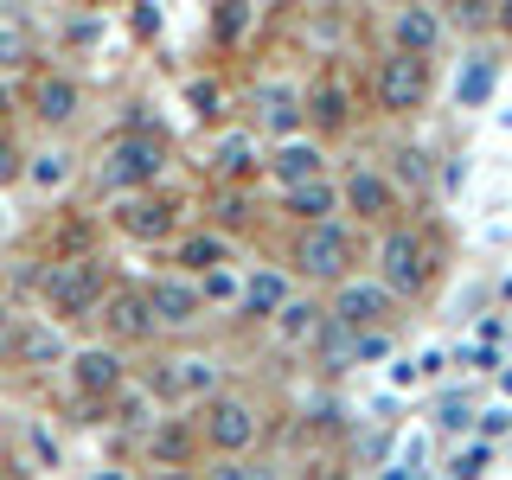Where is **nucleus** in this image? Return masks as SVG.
Segmentation results:
<instances>
[{
	"label": "nucleus",
	"mask_w": 512,
	"mask_h": 480,
	"mask_svg": "<svg viewBox=\"0 0 512 480\" xmlns=\"http://www.w3.org/2000/svg\"><path fill=\"white\" fill-rule=\"evenodd\" d=\"M365 256H372V282L391 288L397 308H429V301L442 295L448 282V231L429 212H410L404 224H391V231H378L372 244H365Z\"/></svg>",
	"instance_id": "1"
},
{
	"label": "nucleus",
	"mask_w": 512,
	"mask_h": 480,
	"mask_svg": "<svg viewBox=\"0 0 512 480\" xmlns=\"http://www.w3.org/2000/svg\"><path fill=\"white\" fill-rule=\"evenodd\" d=\"M359 263H365V237L346 218L301 224V231L282 237V276L295 288H308V295H333L340 282L359 276Z\"/></svg>",
	"instance_id": "2"
},
{
	"label": "nucleus",
	"mask_w": 512,
	"mask_h": 480,
	"mask_svg": "<svg viewBox=\"0 0 512 480\" xmlns=\"http://www.w3.org/2000/svg\"><path fill=\"white\" fill-rule=\"evenodd\" d=\"M167 167H173V141L160 128H122L109 135L103 148L84 160V180L96 199H128V192H148V186H167Z\"/></svg>",
	"instance_id": "3"
},
{
	"label": "nucleus",
	"mask_w": 512,
	"mask_h": 480,
	"mask_svg": "<svg viewBox=\"0 0 512 480\" xmlns=\"http://www.w3.org/2000/svg\"><path fill=\"white\" fill-rule=\"evenodd\" d=\"M199 429L205 461H250L269 436V397L256 384H224L218 397H205L199 410H186Z\"/></svg>",
	"instance_id": "4"
},
{
	"label": "nucleus",
	"mask_w": 512,
	"mask_h": 480,
	"mask_svg": "<svg viewBox=\"0 0 512 480\" xmlns=\"http://www.w3.org/2000/svg\"><path fill=\"white\" fill-rule=\"evenodd\" d=\"M109 256H64V263H39L32 269V295H39V320H52L58 333L90 327L96 308H103V288H109Z\"/></svg>",
	"instance_id": "5"
},
{
	"label": "nucleus",
	"mask_w": 512,
	"mask_h": 480,
	"mask_svg": "<svg viewBox=\"0 0 512 480\" xmlns=\"http://www.w3.org/2000/svg\"><path fill=\"white\" fill-rule=\"evenodd\" d=\"M301 122L320 148H340L346 135H359V77L346 71V58H320L301 77Z\"/></svg>",
	"instance_id": "6"
},
{
	"label": "nucleus",
	"mask_w": 512,
	"mask_h": 480,
	"mask_svg": "<svg viewBox=\"0 0 512 480\" xmlns=\"http://www.w3.org/2000/svg\"><path fill=\"white\" fill-rule=\"evenodd\" d=\"M135 384L148 391V404H167L173 416H186V410H199L205 397H218L224 384H231V372H224L218 352H160Z\"/></svg>",
	"instance_id": "7"
},
{
	"label": "nucleus",
	"mask_w": 512,
	"mask_h": 480,
	"mask_svg": "<svg viewBox=\"0 0 512 480\" xmlns=\"http://www.w3.org/2000/svg\"><path fill=\"white\" fill-rule=\"evenodd\" d=\"M365 103L384 122H416L436 103V64L429 58H404V52H378L365 71Z\"/></svg>",
	"instance_id": "8"
},
{
	"label": "nucleus",
	"mask_w": 512,
	"mask_h": 480,
	"mask_svg": "<svg viewBox=\"0 0 512 480\" xmlns=\"http://www.w3.org/2000/svg\"><path fill=\"white\" fill-rule=\"evenodd\" d=\"M186 212H192V192L180 186H148V192H128V199L109 205V231L122 244H141V250H167L173 237L186 231Z\"/></svg>",
	"instance_id": "9"
},
{
	"label": "nucleus",
	"mask_w": 512,
	"mask_h": 480,
	"mask_svg": "<svg viewBox=\"0 0 512 480\" xmlns=\"http://www.w3.org/2000/svg\"><path fill=\"white\" fill-rule=\"evenodd\" d=\"M333 186H340V218H346L359 237H378V231H391V224L410 218L404 192L384 180V167H372V160H352V167H346Z\"/></svg>",
	"instance_id": "10"
},
{
	"label": "nucleus",
	"mask_w": 512,
	"mask_h": 480,
	"mask_svg": "<svg viewBox=\"0 0 512 480\" xmlns=\"http://www.w3.org/2000/svg\"><path fill=\"white\" fill-rule=\"evenodd\" d=\"M128 455H135L141 474H199L205 448H199L192 416H154L148 429H135V436H128Z\"/></svg>",
	"instance_id": "11"
},
{
	"label": "nucleus",
	"mask_w": 512,
	"mask_h": 480,
	"mask_svg": "<svg viewBox=\"0 0 512 480\" xmlns=\"http://www.w3.org/2000/svg\"><path fill=\"white\" fill-rule=\"evenodd\" d=\"M320 314H327L340 333H352V340H359V333H397V327H404V308L391 301V288H378L365 269L352 282L333 288V295L320 301Z\"/></svg>",
	"instance_id": "12"
},
{
	"label": "nucleus",
	"mask_w": 512,
	"mask_h": 480,
	"mask_svg": "<svg viewBox=\"0 0 512 480\" xmlns=\"http://www.w3.org/2000/svg\"><path fill=\"white\" fill-rule=\"evenodd\" d=\"M90 327H96V340L116 346V352H141V346L160 340V333H154V314H148V295H141L135 276H109L103 308H96Z\"/></svg>",
	"instance_id": "13"
},
{
	"label": "nucleus",
	"mask_w": 512,
	"mask_h": 480,
	"mask_svg": "<svg viewBox=\"0 0 512 480\" xmlns=\"http://www.w3.org/2000/svg\"><path fill=\"white\" fill-rule=\"evenodd\" d=\"M13 103H20L26 116L45 128V135H71V128H77V116H84V84H77L71 71H52V64H32Z\"/></svg>",
	"instance_id": "14"
},
{
	"label": "nucleus",
	"mask_w": 512,
	"mask_h": 480,
	"mask_svg": "<svg viewBox=\"0 0 512 480\" xmlns=\"http://www.w3.org/2000/svg\"><path fill=\"white\" fill-rule=\"evenodd\" d=\"M141 295H148V314H154V333L160 340H192V333L205 327V288L173 276V269H154L148 282H141Z\"/></svg>",
	"instance_id": "15"
},
{
	"label": "nucleus",
	"mask_w": 512,
	"mask_h": 480,
	"mask_svg": "<svg viewBox=\"0 0 512 480\" xmlns=\"http://www.w3.org/2000/svg\"><path fill=\"white\" fill-rule=\"evenodd\" d=\"M71 359V346H64V333L52 320L39 314H7V333H0V365L7 372H26V378H45L52 365Z\"/></svg>",
	"instance_id": "16"
},
{
	"label": "nucleus",
	"mask_w": 512,
	"mask_h": 480,
	"mask_svg": "<svg viewBox=\"0 0 512 480\" xmlns=\"http://www.w3.org/2000/svg\"><path fill=\"white\" fill-rule=\"evenodd\" d=\"M64 378H71V391H77L84 410H109V397H116L135 372H128V352L103 346V340H84V346H71V359H64Z\"/></svg>",
	"instance_id": "17"
},
{
	"label": "nucleus",
	"mask_w": 512,
	"mask_h": 480,
	"mask_svg": "<svg viewBox=\"0 0 512 480\" xmlns=\"http://www.w3.org/2000/svg\"><path fill=\"white\" fill-rule=\"evenodd\" d=\"M250 135H269V141L308 135V122H301V77H256L250 84Z\"/></svg>",
	"instance_id": "18"
},
{
	"label": "nucleus",
	"mask_w": 512,
	"mask_h": 480,
	"mask_svg": "<svg viewBox=\"0 0 512 480\" xmlns=\"http://www.w3.org/2000/svg\"><path fill=\"white\" fill-rule=\"evenodd\" d=\"M32 250H39V263H64V256H96L103 250V224H96L90 212H77V205H64V212H52L39 224V231L26 237Z\"/></svg>",
	"instance_id": "19"
},
{
	"label": "nucleus",
	"mask_w": 512,
	"mask_h": 480,
	"mask_svg": "<svg viewBox=\"0 0 512 480\" xmlns=\"http://www.w3.org/2000/svg\"><path fill=\"white\" fill-rule=\"evenodd\" d=\"M448 45V26H442V7H391L384 13V52H404V58H429Z\"/></svg>",
	"instance_id": "20"
},
{
	"label": "nucleus",
	"mask_w": 512,
	"mask_h": 480,
	"mask_svg": "<svg viewBox=\"0 0 512 480\" xmlns=\"http://www.w3.org/2000/svg\"><path fill=\"white\" fill-rule=\"evenodd\" d=\"M205 173H212V186H244V192H256V173H263V148H256L250 122H244V128H218L212 148H205Z\"/></svg>",
	"instance_id": "21"
},
{
	"label": "nucleus",
	"mask_w": 512,
	"mask_h": 480,
	"mask_svg": "<svg viewBox=\"0 0 512 480\" xmlns=\"http://www.w3.org/2000/svg\"><path fill=\"white\" fill-rule=\"evenodd\" d=\"M231 263H237V244L218 237V231H205V224H186V231L167 244V269L186 276V282H205V276H218V269H231Z\"/></svg>",
	"instance_id": "22"
},
{
	"label": "nucleus",
	"mask_w": 512,
	"mask_h": 480,
	"mask_svg": "<svg viewBox=\"0 0 512 480\" xmlns=\"http://www.w3.org/2000/svg\"><path fill=\"white\" fill-rule=\"evenodd\" d=\"M320 320H327V314H320V295L295 288V295H288L282 308L263 320V340L276 346V352H308V340L320 333Z\"/></svg>",
	"instance_id": "23"
},
{
	"label": "nucleus",
	"mask_w": 512,
	"mask_h": 480,
	"mask_svg": "<svg viewBox=\"0 0 512 480\" xmlns=\"http://www.w3.org/2000/svg\"><path fill=\"white\" fill-rule=\"evenodd\" d=\"M77 180H84V154H77V148H64V141H45L39 154H26V173H20V186L45 192V199L71 192Z\"/></svg>",
	"instance_id": "24"
},
{
	"label": "nucleus",
	"mask_w": 512,
	"mask_h": 480,
	"mask_svg": "<svg viewBox=\"0 0 512 480\" xmlns=\"http://www.w3.org/2000/svg\"><path fill=\"white\" fill-rule=\"evenodd\" d=\"M263 173L276 186H308V180H327V148L308 135H295V141H276V148L263 154Z\"/></svg>",
	"instance_id": "25"
},
{
	"label": "nucleus",
	"mask_w": 512,
	"mask_h": 480,
	"mask_svg": "<svg viewBox=\"0 0 512 480\" xmlns=\"http://www.w3.org/2000/svg\"><path fill=\"white\" fill-rule=\"evenodd\" d=\"M256 192L244 186H212L205 192V231H218V237H231V244H244V237L256 231Z\"/></svg>",
	"instance_id": "26"
},
{
	"label": "nucleus",
	"mask_w": 512,
	"mask_h": 480,
	"mask_svg": "<svg viewBox=\"0 0 512 480\" xmlns=\"http://www.w3.org/2000/svg\"><path fill=\"white\" fill-rule=\"evenodd\" d=\"M276 212H282L288 231H301V224H327V218H340V186H333V173H327V180H308V186H282Z\"/></svg>",
	"instance_id": "27"
},
{
	"label": "nucleus",
	"mask_w": 512,
	"mask_h": 480,
	"mask_svg": "<svg viewBox=\"0 0 512 480\" xmlns=\"http://www.w3.org/2000/svg\"><path fill=\"white\" fill-rule=\"evenodd\" d=\"M391 167H384V180H391L397 192H404V205L416 199V205H429V180H436V160H429V148L423 141H391Z\"/></svg>",
	"instance_id": "28"
},
{
	"label": "nucleus",
	"mask_w": 512,
	"mask_h": 480,
	"mask_svg": "<svg viewBox=\"0 0 512 480\" xmlns=\"http://www.w3.org/2000/svg\"><path fill=\"white\" fill-rule=\"evenodd\" d=\"M288 295H295V282L282 276V263H263V269L244 282V327H263V320L276 314Z\"/></svg>",
	"instance_id": "29"
},
{
	"label": "nucleus",
	"mask_w": 512,
	"mask_h": 480,
	"mask_svg": "<svg viewBox=\"0 0 512 480\" xmlns=\"http://www.w3.org/2000/svg\"><path fill=\"white\" fill-rule=\"evenodd\" d=\"M244 32H256V7H237V0H231V7L212 13V45H224V52H231Z\"/></svg>",
	"instance_id": "30"
},
{
	"label": "nucleus",
	"mask_w": 512,
	"mask_h": 480,
	"mask_svg": "<svg viewBox=\"0 0 512 480\" xmlns=\"http://www.w3.org/2000/svg\"><path fill=\"white\" fill-rule=\"evenodd\" d=\"M442 26H448V32H455V26H461V32H493V0H461V7L442 13Z\"/></svg>",
	"instance_id": "31"
},
{
	"label": "nucleus",
	"mask_w": 512,
	"mask_h": 480,
	"mask_svg": "<svg viewBox=\"0 0 512 480\" xmlns=\"http://www.w3.org/2000/svg\"><path fill=\"white\" fill-rule=\"evenodd\" d=\"M199 480H276L263 461H199Z\"/></svg>",
	"instance_id": "32"
},
{
	"label": "nucleus",
	"mask_w": 512,
	"mask_h": 480,
	"mask_svg": "<svg viewBox=\"0 0 512 480\" xmlns=\"http://www.w3.org/2000/svg\"><path fill=\"white\" fill-rule=\"evenodd\" d=\"M20 173H26V148H20V135H13V128H0V192L20 186Z\"/></svg>",
	"instance_id": "33"
},
{
	"label": "nucleus",
	"mask_w": 512,
	"mask_h": 480,
	"mask_svg": "<svg viewBox=\"0 0 512 480\" xmlns=\"http://www.w3.org/2000/svg\"><path fill=\"white\" fill-rule=\"evenodd\" d=\"M186 96H192V116H199V122H218L224 116V90L218 84H186Z\"/></svg>",
	"instance_id": "34"
},
{
	"label": "nucleus",
	"mask_w": 512,
	"mask_h": 480,
	"mask_svg": "<svg viewBox=\"0 0 512 480\" xmlns=\"http://www.w3.org/2000/svg\"><path fill=\"white\" fill-rule=\"evenodd\" d=\"M391 346H397V333H359V340H352V365H372V359H384Z\"/></svg>",
	"instance_id": "35"
},
{
	"label": "nucleus",
	"mask_w": 512,
	"mask_h": 480,
	"mask_svg": "<svg viewBox=\"0 0 512 480\" xmlns=\"http://www.w3.org/2000/svg\"><path fill=\"white\" fill-rule=\"evenodd\" d=\"M20 58H26V39L7 26V32H0V64H20Z\"/></svg>",
	"instance_id": "36"
},
{
	"label": "nucleus",
	"mask_w": 512,
	"mask_h": 480,
	"mask_svg": "<svg viewBox=\"0 0 512 480\" xmlns=\"http://www.w3.org/2000/svg\"><path fill=\"white\" fill-rule=\"evenodd\" d=\"M493 32L512 39V0H493Z\"/></svg>",
	"instance_id": "37"
},
{
	"label": "nucleus",
	"mask_w": 512,
	"mask_h": 480,
	"mask_svg": "<svg viewBox=\"0 0 512 480\" xmlns=\"http://www.w3.org/2000/svg\"><path fill=\"white\" fill-rule=\"evenodd\" d=\"M13 109H20V103H13V90L0 84V128H7V116H13Z\"/></svg>",
	"instance_id": "38"
},
{
	"label": "nucleus",
	"mask_w": 512,
	"mask_h": 480,
	"mask_svg": "<svg viewBox=\"0 0 512 480\" xmlns=\"http://www.w3.org/2000/svg\"><path fill=\"white\" fill-rule=\"evenodd\" d=\"M141 480H199V474H141Z\"/></svg>",
	"instance_id": "39"
},
{
	"label": "nucleus",
	"mask_w": 512,
	"mask_h": 480,
	"mask_svg": "<svg viewBox=\"0 0 512 480\" xmlns=\"http://www.w3.org/2000/svg\"><path fill=\"white\" fill-rule=\"evenodd\" d=\"M7 314H13V308H0V333H7ZM0 378H7V365H0Z\"/></svg>",
	"instance_id": "40"
},
{
	"label": "nucleus",
	"mask_w": 512,
	"mask_h": 480,
	"mask_svg": "<svg viewBox=\"0 0 512 480\" xmlns=\"http://www.w3.org/2000/svg\"><path fill=\"white\" fill-rule=\"evenodd\" d=\"M0 468H7V442H0Z\"/></svg>",
	"instance_id": "41"
}]
</instances>
